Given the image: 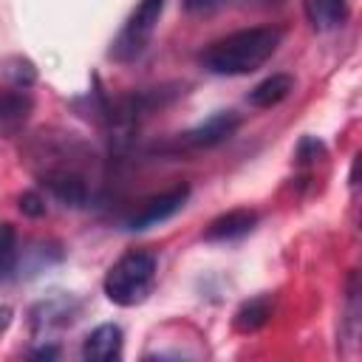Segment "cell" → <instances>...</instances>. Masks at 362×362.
I'll use <instances>...</instances> for the list:
<instances>
[{
    "instance_id": "7",
    "label": "cell",
    "mask_w": 362,
    "mask_h": 362,
    "mask_svg": "<svg viewBox=\"0 0 362 362\" xmlns=\"http://www.w3.org/2000/svg\"><path fill=\"white\" fill-rule=\"evenodd\" d=\"M76 320V303L68 294H57L34 305L31 311V325L34 331H54V328H68Z\"/></svg>"
},
{
    "instance_id": "21",
    "label": "cell",
    "mask_w": 362,
    "mask_h": 362,
    "mask_svg": "<svg viewBox=\"0 0 362 362\" xmlns=\"http://www.w3.org/2000/svg\"><path fill=\"white\" fill-rule=\"evenodd\" d=\"M263 3H280V0H263Z\"/></svg>"
},
{
    "instance_id": "10",
    "label": "cell",
    "mask_w": 362,
    "mask_h": 362,
    "mask_svg": "<svg viewBox=\"0 0 362 362\" xmlns=\"http://www.w3.org/2000/svg\"><path fill=\"white\" fill-rule=\"evenodd\" d=\"M305 20L314 31H334L348 20V0H303Z\"/></svg>"
},
{
    "instance_id": "13",
    "label": "cell",
    "mask_w": 362,
    "mask_h": 362,
    "mask_svg": "<svg viewBox=\"0 0 362 362\" xmlns=\"http://www.w3.org/2000/svg\"><path fill=\"white\" fill-rule=\"evenodd\" d=\"M42 184L65 206H85V201H88V184L76 173H65V170L62 173H48L42 178Z\"/></svg>"
},
{
    "instance_id": "16",
    "label": "cell",
    "mask_w": 362,
    "mask_h": 362,
    "mask_svg": "<svg viewBox=\"0 0 362 362\" xmlns=\"http://www.w3.org/2000/svg\"><path fill=\"white\" fill-rule=\"evenodd\" d=\"M17 209L23 212V215H28V218H42L45 215V198L37 192V189H25L20 198H17Z\"/></svg>"
},
{
    "instance_id": "18",
    "label": "cell",
    "mask_w": 362,
    "mask_h": 362,
    "mask_svg": "<svg viewBox=\"0 0 362 362\" xmlns=\"http://www.w3.org/2000/svg\"><path fill=\"white\" fill-rule=\"evenodd\" d=\"M221 0H184V6H187V11H209V8H215Z\"/></svg>"
},
{
    "instance_id": "15",
    "label": "cell",
    "mask_w": 362,
    "mask_h": 362,
    "mask_svg": "<svg viewBox=\"0 0 362 362\" xmlns=\"http://www.w3.org/2000/svg\"><path fill=\"white\" fill-rule=\"evenodd\" d=\"M294 156H297L300 164H314V161L325 158V144L317 136H303L300 144H297V150H294Z\"/></svg>"
},
{
    "instance_id": "14",
    "label": "cell",
    "mask_w": 362,
    "mask_h": 362,
    "mask_svg": "<svg viewBox=\"0 0 362 362\" xmlns=\"http://www.w3.org/2000/svg\"><path fill=\"white\" fill-rule=\"evenodd\" d=\"M17 266V232L11 223H0V280H6Z\"/></svg>"
},
{
    "instance_id": "17",
    "label": "cell",
    "mask_w": 362,
    "mask_h": 362,
    "mask_svg": "<svg viewBox=\"0 0 362 362\" xmlns=\"http://www.w3.org/2000/svg\"><path fill=\"white\" fill-rule=\"evenodd\" d=\"M6 76H11L17 88H25V85L34 82L37 74H34V65H31L28 59H11L8 68H6Z\"/></svg>"
},
{
    "instance_id": "2",
    "label": "cell",
    "mask_w": 362,
    "mask_h": 362,
    "mask_svg": "<svg viewBox=\"0 0 362 362\" xmlns=\"http://www.w3.org/2000/svg\"><path fill=\"white\" fill-rule=\"evenodd\" d=\"M156 269H158V260L153 252H144V249H133V252H124L105 274L102 280V288H105V297L122 308H130V305H139L147 300L153 283H156Z\"/></svg>"
},
{
    "instance_id": "8",
    "label": "cell",
    "mask_w": 362,
    "mask_h": 362,
    "mask_svg": "<svg viewBox=\"0 0 362 362\" xmlns=\"http://www.w3.org/2000/svg\"><path fill=\"white\" fill-rule=\"evenodd\" d=\"M122 345H124L122 328L113 325V322H102V325H96L85 337L82 356L90 359V362H110V359H119L122 356Z\"/></svg>"
},
{
    "instance_id": "4",
    "label": "cell",
    "mask_w": 362,
    "mask_h": 362,
    "mask_svg": "<svg viewBox=\"0 0 362 362\" xmlns=\"http://www.w3.org/2000/svg\"><path fill=\"white\" fill-rule=\"evenodd\" d=\"M187 198H189V187H187V184H178V187H173V189H167V192H158V195L147 198V201L141 204V209L127 218L124 226H127L130 232L153 229V226L170 221L175 212H181V206L187 204Z\"/></svg>"
},
{
    "instance_id": "3",
    "label": "cell",
    "mask_w": 362,
    "mask_h": 362,
    "mask_svg": "<svg viewBox=\"0 0 362 362\" xmlns=\"http://www.w3.org/2000/svg\"><path fill=\"white\" fill-rule=\"evenodd\" d=\"M161 11H164V0H141L136 6V11L130 14V20L124 23L122 34L116 37L110 54L116 59H136L147 48V42L153 40V31L161 20Z\"/></svg>"
},
{
    "instance_id": "5",
    "label": "cell",
    "mask_w": 362,
    "mask_h": 362,
    "mask_svg": "<svg viewBox=\"0 0 362 362\" xmlns=\"http://www.w3.org/2000/svg\"><path fill=\"white\" fill-rule=\"evenodd\" d=\"M238 127H240V116L235 110H221V113H212L209 119H204L201 124H195L192 130L181 133L178 147H184V150H209V147H218L226 139H232Z\"/></svg>"
},
{
    "instance_id": "1",
    "label": "cell",
    "mask_w": 362,
    "mask_h": 362,
    "mask_svg": "<svg viewBox=\"0 0 362 362\" xmlns=\"http://www.w3.org/2000/svg\"><path fill=\"white\" fill-rule=\"evenodd\" d=\"M280 40H283V28L277 25L240 28L206 45L201 54V65L218 76H246L263 68L266 59H272Z\"/></svg>"
},
{
    "instance_id": "6",
    "label": "cell",
    "mask_w": 362,
    "mask_h": 362,
    "mask_svg": "<svg viewBox=\"0 0 362 362\" xmlns=\"http://www.w3.org/2000/svg\"><path fill=\"white\" fill-rule=\"evenodd\" d=\"M31 110H34V99L25 88L0 90V139L17 136L31 119Z\"/></svg>"
},
{
    "instance_id": "9",
    "label": "cell",
    "mask_w": 362,
    "mask_h": 362,
    "mask_svg": "<svg viewBox=\"0 0 362 362\" xmlns=\"http://www.w3.org/2000/svg\"><path fill=\"white\" fill-rule=\"evenodd\" d=\"M255 226H257V212L255 209H246V206L243 209H229L206 226L204 238L212 240V243H226V240H238V238L249 235Z\"/></svg>"
},
{
    "instance_id": "12",
    "label": "cell",
    "mask_w": 362,
    "mask_h": 362,
    "mask_svg": "<svg viewBox=\"0 0 362 362\" xmlns=\"http://www.w3.org/2000/svg\"><path fill=\"white\" fill-rule=\"evenodd\" d=\"M272 311H274V297L272 294H257V297L240 303V308L232 317V325H235L238 334H255L272 320Z\"/></svg>"
},
{
    "instance_id": "19",
    "label": "cell",
    "mask_w": 362,
    "mask_h": 362,
    "mask_svg": "<svg viewBox=\"0 0 362 362\" xmlns=\"http://www.w3.org/2000/svg\"><path fill=\"white\" fill-rule=\"evenodd\" d=\"M28 356H31V359H54V356H59V348H57V345H42V348L31 351Z\"/></svg>"
},
{
    "instance_id": "11",
    "label": "cell",
    "mask_w": 362,
    "mask_h": 362,
    "mask_svg": "<svg viewBox=\"0 0 362 362\" xmlns=\"http://www.w3.org/2000/svg\"><path fill=\"white\" fill-rule=\"evenodd\" d=\"M291 90H294V76H291V74H272V76H266L263 82H257V85L246 93V102H249L252 107L266 110V107H274V105H280L283 99H288Z\"/></svg>"
},
{
    "instance_id": "20",
    "label": "cell",
    "mask_w": 362,
    "mask_h": 362,
    "mask_svg": "<svg viewBox=\"0 0 362 362\" xmlns=\"http://www.w3.org/2000/svg\"><path fill=\"white\" fill-rule=\"evenodd\" d=\"M11 317H14L11 305H0V337L8 331V325H11Z\"/></svg>"
}]
</instances>
